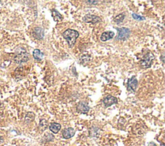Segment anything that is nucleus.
Here are the masks:
<instances>
[{
	"mask_svg": "<svg viewBox=\"0 0 165 146\" xmlns=\"http://www.w3.org/2000/svg\"><path fill=\"white\" fill-rule=\"evenodd\" d=\"M62 35L66 39L69 47L72 48L75 45L76 39L79 37V32L73 29H67L62 34Z\"/></svg>",
	"mask_w": 165,
	"mask_h": 146,
	"instance_id": "1",
	"label": "nucleus"
},
{
	"mask_svg": "<svg viewBox=\"0 0 165 146\" xmlns=\"http://www.w3.org/2000/svg\"><path fill=\"white\" fill-rule=\"evenodd\" d=\"M155 59V57L152 53L148 52L143 57V59L141 60L140 64L142 68H150L152 64L153 63V61Z\"/></svg>",
	"mask_w": 165,
	"mask_h": 146,
	"instance_id": "2",
	"label": "nucleus"
},
{
	"mask_svg": "<svg viewBox=\"0 0 165 146\" xmlns=\"http://www.w3.org/2000/svg\"><path fill=\"white\" fill-rule=\"evenodd\" d=\"M29 59V54L26 51H21L16 54L14 57L15 63L18 64H21L26 63Z\"/></svg>",
	"mask_w": 165,
	"mask_h": 146,
	"instance_id": "3",
	"label": "nucleus"
},
{
	"mask_svg": "<svg viewBox=\"0 0 165 146\" xmlns=\"http://www.w3.org/2000/svg\"><path fill=\"white\" fill-rule=\"evenodd\" d=\"M118 32V35H117L116 39L120 41H125L129 37L130 34V30L128 28H117Z\"/></svg>",
	"mask_w": 165,
	"mask_h": 146,
	"instance_id": "4",
	"label": "nucleus"
},
{
	"mask_svg": "<svg viewBox=\"0 0 165 146\" xmlns=\"http://www.w3.org/2000/svg\"><path fill=\"white\" fill-rule=\"evenodd\" d=\"M82 20L86 22V23H90L93 24L97 23L98 22L101 21V19L100 17L92 14H86L84 16L83 18H82Z\"/></svg>",
	"mask_w": 165,
	"mask_h": 146,
	"instance_id": "5",
	"label": "nucleus"
},
{
	"mask_svg": "<svg viewBox=\"0 0 165 146\" xmlns=\"http://www.w3.org/2000/svg\"><path fill=\"white\" fill-rule=\"evenodd\" d=\"M103 103L105 107H110L112 105L118 103V99L112 95H107L104 98Z\"/></svg>",
	"mask_w": 165,
	"mask_h": 146,
	"instance_id": "6",
	"label": "nucleus"
},
{
	"mask_svg": "<svg viewBox=\"0 0 165 146\" xmlns=\"http://www.w3.org/2000/svg\"><path fill=\"white\" fill-rule=\"evenodd\" d=\"M137 80L135 76H133L132 78H130L128 81V86L127 89L129 91L134 92L136 91L137 87Z\"/></svg>",
	"mask_w": 165,
	"mask_h": 146,
	"instance_id": "7",
	"label": "nucleus"
},
{
	"mask_svg": "<svg viewBox=\"0 0 165 146\" xmlns=\"http://www.w3.org/2000/svg\"><path fill=\"white\" fill-rule=\"evenodd\" d=\"M90 109L88 105L85 102H80L77 106V110L78 112L81 113H87Z\"/></svg>",
	"mask_w": 165,
	"mask_h": 146,
	"instance_id": "8",
	"label": "nucleus"
},
{
	"mask_svg": "<svg viewBox=\"0 0 165 146\" xmlns=\"http://www.w3.org/2000/svg\"><path fill=\"white\" fill-rule=\"evenodd\" d=\"M75 135V130L72 127H68L64 129L63 131V136L65 139H69L72 138Z\"/></svg>",
	"mask_w": 165,
	"mask_h": 146,
	"instance_id": "9",
	"label": "nucleus"
},
{
	"mask_svg": "<svg viewBox=\"0 0 165 146\" xmlns=\"http://www.w3.org/2000/svg\"><path fill=\"white\" fill-rule=\"evenodd\" d=\"M33 35L35 38L41 40L44 37V30L42 28L36 27L34 29Z\"/></svg>",
	"mask_w": 165,
	"mask_h": 146,
	"instance_id": "10",
	"label": "nucleus"
},
{
	"mask_svg": "<svg viewBox=\"0 0 165 146\" xmlns=\"http://www.w3.org/2000/svg\"><path fill=\"white\" fill-rule=\"evenodd\" d=\"M114 36V33L112 32V31H107V32H103L101 37L100 39L102 41H106L108 40H110V39H112Z\"/></svg>",
	"mask_w": 165,
	"mask_h": 146,
	"instance_id": "11",
	"label": "nucleus"
},
{
	"mask_svg": "<svg viewBox=\"0 0 165 146\" xmlns=\"http://www.w3.org/2000/svg\"><path fill=\"white\" fill-rule=\"evenodd\" d=\"M61 127H62V126H61L59 124L56 123V122L50 124V125L49 126V129L50 131H52L53 133H55V134L58 133L59 131V130H61Z\"/></svg>",
	"mask_w": 165,
	"mask_h": 146,
	"instance_id": "12",
	"label": "nucleus"
},
{
	"mask_svg": "<svg viewBox=\"0 0 165 146\" xmlns=\"http://www.w3.org/2000/svg\"><path fill=\"white\" fill-rule=\"evenodd\" d=\"M52 16L55 21H61L63 19V16L56 9L52 10Z\"/></svg>",
	"mask_w": 165,
	"mask_h": 146,
	"instance_id": "13",
	"label": "nucleus"
},
{
	"mask_svg": "<svg viewBox=\"0 0 165 146\" xmlns=\"http://www.w3.org/2000/svg\"><path fill=\"white\" fill-rule=\"evenodd\" d=\"M33 57L36 60L38 61H41L43 59V57H44V54H43V53H42L40 50L36 49L33 52Z\"/></svg>",
	"mask_w": 165,
	"mask_h": 146,
	"instance_id": "14",
	"label": "nucleus"
},
{
	"mask_svg": "<svg viewBox=\"0 0 165 146\" xmlns=\"http://www.w3.org/2000/svg\"><path fill=\"white\" fill-rule=\"evenodd\" d=\"M34 118H35V115L32 112H28L25 116V122L27 123L31 122L34 120Z\"/></svg>",
	"mask_w": 165,
	"mask_h": 146,
	"instance_id": "15",
	"label": "nucleus"
},
{
	"mask_svg": "<svg viewBox=\"0 0 165 146\" xmlns=\"http://www.w3.org/2000/svg\"><path fill=\"white\" fill-rule=\"evenodd\" d=\"M124 19V14L123 13H121V14H119L118 16H117L115 18H114V21L116 22V23H119L121 22H122Z\"/></svg>",
	"mask_w": 165,
	"mask_h": 146,
	"instance_id": "16",
	"label": "nucleus"
},
{
	"mask_svg": "<svg viewBox=\"0 0 165 146\" xmlns=\"http://www.w3.org/2000/svg\"><path fill=\"white\" fill-rule=\"evenodd\" d=\"M40 127H41L42 131H45L48 127L47 121L46 120H45V119H43V120H41L40 123Z\"/></svg>",
	"mask_w": 165,
	"mask_h": 146,
	"instance_id": "17",
	"label": "nucleus"
},
{
	"mask_svg": "<svg viewBox=\"0 0 165 146\" xmlns=\"http://www.w3.org/2000/svg\"><path fill=\"white\" fill-rule=\"evenodd\" d=\"M132 17H133V18L134 19H136V20H139V21H142V20H145V18L144 17H142V16H139L136 14H132Z\"/></svg>",
	"mask_w": 165,
	"mask_h": 146,
	"instance_id": "18",
	"label": "nucleus"
},
{
	"mask_svg": "<svg viewBox=\"0 0 165 146\" xmlns=\"http://www.w3.org/2000/svg\"><path fill=\"white\" fill-rule=\"evenodd\" d=\"M148 146H157V145H156L154 142H150L148 144Z\"/></svg>",
	"mask_w": 165,
	"mask_h": 146,
	"instance_id": "19",
	"label": "nucleus"
},
{
	"mask_svg": "<svg viewBox=\"0 0 165 146\" xmlns=\"http://www.w3.org/2000/svg\"><path fill=\"white\" fill-rule=\"evenodd\" d=\"M3 142H4L2 136H0V145H1L2 144H3Z\"/></svg>",
	"mask_w": 165,
	"mask_h": 146,
	"instance_id": "20",
	"label": "nucleus"
},
{
	"mask_svg": "<svg viewBox=\"0 0 165 146\" xmlns=\"http://www.w3.org/2000/svg\"><path fill=\"white\" fill-rule=\"evenodd\" d=\"M88 3H98V1H88ZM92 4H93V3H92Z\"/></svg>",
	"mask_w": 165,
	"mask_h": 146,
	"instance_id": "21",
	"label": "nucleus"
},
{
	"mask_svg": "<svg viewBox=\"0 0 165 146\" xmlns=\"http://www.w3.org/2000/svg\"><path fill=\"white\" fill-rule=\"evenodd\" d=\"M2 106H3V104H2V103H1V101H0V108H2Z\"/></svg>",
	"mask_w": 165,
	"mask_h": 146,
	"instance_id": "22",
	"label": "nucleus"
},
{
	"mask_svg": "<svg viewBox=\"0 0 165 146\" xmlns=\"http://www.w3.org/2000/svg\"><path fill=\"white\" fill-rule=\"evenodd\" d=\"M160 146H164V144H162L161 145H160Z\"/></svg>",
	"mask_w": 165,
	"mask_h": 146,
	"instance_id": "23",
	"label": "nucleus"
}]
</instances>
